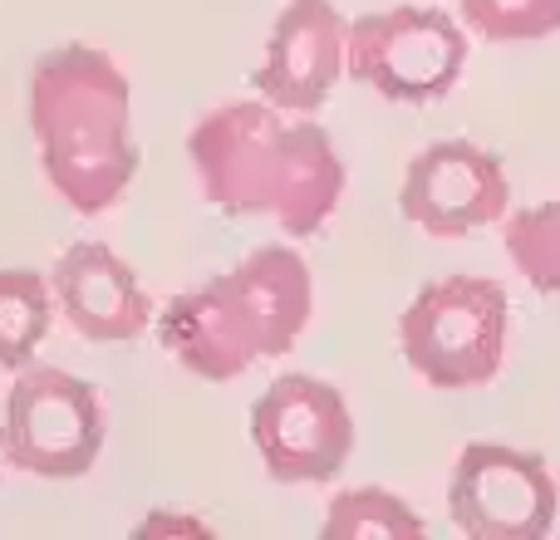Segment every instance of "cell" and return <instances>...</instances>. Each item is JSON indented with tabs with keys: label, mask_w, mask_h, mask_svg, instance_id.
Masks as SVG:
<instances>
[{
	"label": "cell",
	"mask_w": 560,
	"mask_h": 540,
	"mask_svg": "<svg viewBox=\"0 0 560 540\" xmlns=\"http://www.w3.org/2000/svg\"><path fill=\"white\" fill-rule=\"evenodd\" d=\"M202 197L226 216H271L280 232L315 236L345 197V157L315 118H285L266 98H236L187 133Z\"/></svg>",
	"instance_id": "6da1fadb"
},
{
	"label": "cell",
	"mask_w": 560,
	"mask_h": 540,
	"mask_svg": "<svg viewBox=\"0 0 560 540\" xmlns=\"http://www.w3.org/2000/svg\"><path fill=\"white\" fill-rule=\"evenodd\" d=\"M30 133L49 187L79 216L124 202L138 173L133 94L114 55L94 45H59L35 64L25 89Z\"/></svg>",
	"instance_id": "7a4b0ae2"
},
{
	"label": "cell",
	"mask_w": 560,
	"mask_h": 540,
	"mask_svg": "<svg viewBox=\"0 0 560 540\" xmlns=\"http://www.w3.org/2000/svg\"><path fill=\"white\" fill-rule=\"evenodd\" d=\"M315 285L290 246H261L207 285L183 290L158 315V344L192 378L232 384L261 359H280L305 334Z\"/></svg>",
	"instance_id": "3957f363"
},
{
	"label": "cell",
	"mask_w": 560,
	"mask_h": 540,
	"mask_svg": "<svg viewBox=\"0 0 560 540\" xmlns=\"http://www.w3.org/2000/svg\"><path fill=\"white\" fill-rule=\"evenodd\" d=\"M506 319H512V300H506L502 280H428L413 295V305L398 315V354L433 388H447V394L482 388L502 374Z\"/></svg>",
	"instance_id": "277c9868"
},
{
	"label": "cell",
	"mask_w": 560,
	"mask_h": 540,
	"mask_svg": "<svg viewBox=\"0 0 560 540\" xmlns=\"http://www.w3.org/2000/svg\"><path fill=\"white\" fill-rule=\"evenodd\" d=\"M104 427L94 384L49 364H25L5 394L0 457L45 482H74L104 453Z\"/></svg>",
	"instance_id": "5b68a950"
},
{
	"label": "cell",
	"mask_w": 560,
	"mask_h": 540,
	"mask_svg": "<svg viewBox=\"0 0 560 540\" xmlns=\"http://www.w3.org/2000/svg\"><path fill=\"white\" fill-rule=\"evenodd\" d=\"M349 74L388 104H433L467 69V35L447 10L394 5L349 25Z\"/></svg>",
	"instance_id": "8992f818"
},
{
	"label": "cell",
	"mask_w": 560,
	"mask_h": 540,
	"mask_svg": "<svg viewBox=\"0 0 560 540\" xmlns=\"http://www.w3.org/2000/svg\"><path fill=\"white\" fill-rule=\"evenodd\" d=\"M252 443L276 482L315 486L345 472L354 453V418L335 384L315 374H280L252 403Z\"/></svg>",
	"instance_id": "52a82bcc"
},
{
	"label": "cell",
	"mask_w": 560,
	"mask_h": 540,
	"mask_svg": "<svg viewBox=\"0 0 560 540\" xmlns=\"http://www.w3.org/2000/svg\"><path fill=\"white\" fill-rule=\"evenodd\" d=\"M453 526L472 540H541L560 512V486L541 453L467 443L447 486Z\"/></svg>",
	"instance_id": "ba28073f"
},
{
	"label": "cell",
	"mask_w": 560,
	"mask_h": 540,
	"mask_svg": "<svg viewBox=\"0 0 560 540\" xmlns=\"http://www.w3.org/2000/svg\"><path fill=\"white\" fill-rule=\"evenodd\" d=\"M512 207V183L492 148L472 138H438L408 157L398 212L428 236H472L502 222Z\"/></svg>",
	"instance_id": "9c48e42d"
},
{
	"label": "cell",
	"mask_w": 560,
	"mask_h": 540,
	"mask_svg": "<svg viewBox=\"0 0 560 540\" xmlns=\"http://www.w3.org/2000/svg\"><path fill=\"white\" fill-rule=\"evenodd\" d=\"M349 64V20L335 0H285L256 69V98L280 114H315Z\"/></svg>",
	"instance_id": "30bf717a"
},
{
	"label": "cell",
	"mask_w": 560,
	"mask_h": 540,
	"mask_svg": "<svg viewBox=\"0 0 560 540\" xmlns=\"http://www.w3.org/2000/svg\"><path fill=\"white\" fill-rule=\"evenodd\" d=\"M55 309L89 344H133L153 325V300L133 266L104 242H74L49 270Z\"/></svg>",
	"instance_id": "8fae6325"
},
{
	"label": "cell",
	"mask_w": 560,
	"mask_h": 540,
	"mask_svg": "<svg viewBox=\"0 0 560 540\" xmlns=\"http://www.w3.org/2000/svg\"><path fill=\"white\" fill-rule=\"evenodd\" d=\"M55 325V290L39 270H0V368H25Z\"/></svg>",
	"instance_id": "7c38bea8"
},
{
	"label": "cell",
	"mask_w": 560,
	"mask_h": 540,
	"mask_svg": "<svg viewBox=\"0 0 560 540\" xmlns=\"http://www.w3.org/2000/svg\"><path fill=\"white\" fill-rule=\"evenodd\" d=\"M319 536L325 540H418L428 536V526L404 496L384 492V486H354V492H339L329 502Z\"/></svg>",
	"instance_id": "4fadbf2b"
},
{
	"label": "cell",
	"mask_w": 560,
	"mask_h": 540,
	"mask_svg": "<svg viewBox=\"0 0 560 540\" xmlns=\"http://www.w3.org/2000/svg\"><path fill=\"white\" fill-rule=\"evenodd\" d=\"M506 256L541 295H560V197L506 216Z\"/></svg>",
	"instance_id": "5bb4252c"
},
{
	"label": "cell",
	"mask_w": 560,
	"mask_h": 540,
	"mask_svg": "<svg viewBox=\"0 0 560 540\" xmlns=\"http://www.w3.org/2000/svg\"><path fill=\"white\" fill-rule=\"evenodd\" d=\"M463 25L492 45H522L560 30V0H463Z\"/></svg>",
	"instance_id": "9a60e30c"
},
{
	"label": "cell",
	"mask_w": 560,
	"mask_h": 540,
	"mask_svg": "<svg viewBox=\"0 0 560 540\" xmlns=\"http://www.w3.org/2000/svg\"><path fill=\"white\" fill-rule=\"evenodd\" d=\"M138 536H212V526L197 521V516H173V512H153Z\"/></svg>",
	"instance_id": "2e32d148"
}]
</instances>
